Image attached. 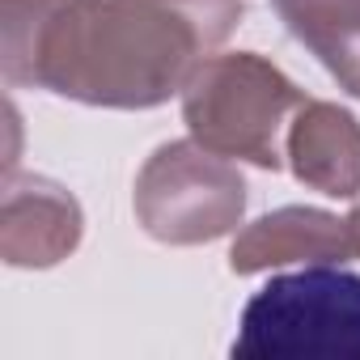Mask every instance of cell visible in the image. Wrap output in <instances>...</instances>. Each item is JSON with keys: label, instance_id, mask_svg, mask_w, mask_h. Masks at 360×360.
Listing matches in <instances>:
<instances>
[{"label": "cell", "instance_id": "cell-9", "mask_svg": "<svg viewBox=\"0 0 360 360\" xmlns=\"http://www.w3.org/2000/svg\"><path fill=\"white\" fill-rule=\"evenodd\" d=\"M169 5H183V9H195V13H208L212 22H221V26H238V18H242V0H169Z\"/></svg>", "mask_w": 360, "mask_h": 360}, {"label": "cell", "instance_id": "cell-10", "mask_svg": "<svg viewBox=\"0 0 360 360\" xmlns=\"http://www.w3.org/2000/svg\"><path fill=\"white\" fill-rule=\"evenodd\" d=\"M347 229H352V238H356V255H360V204L352 208V217H347Z\"/></svg>", "mask_w": 360, "mask_h": 360}, {"label": "cell", "instance_id": "cell-3", "mask_svg": "<svg viewBox=\"0 0 360 360\" xmlns=\"http://www.w3.org/2000/svg\"><path fill=\"white\" fill-rule=\"evenodd\" d=\"M233 356H360V276L335 263L271 276L242 309Z\"/></svg>", "mask_w": 360, "mask_h": 360}, {"label": "cell", "instance_id": "cell-8", "mask_svg": "<svg viewBox=\"0 0 360 360\" xmlns=\"http://www.w3.org/2000/svg\"><path fill=\"white\" fill-rule=\"evenodd\" d=\"M292 39H301L326 72L360 98V0H271Z\"/></svg>", "mask_w": 360, "mask_h": 360}, {"label": "cell", "instance_id": "cell-1", "mask_svg": "<svg viewBox=\"0 0 360 360\" xmlns=\"http://www.w3.org/2000/svg\"><path fill=\"white\" fill-rule=\"evenodd\" d=\"M5 81L85 106L148 110L183 94L229 26L169 0H5Z\"/></svg>", "mask_w": 360, "mask_h": 360}, {"label": "cell", "instance_id": "cell-2", "mask_svg": "<svg viewBox=\"0 0 360 360\" xmlns=\"http://www.w3.org/2000/svg\"><path fill=\"white\" fill-rule=\"evenodd\" d=\"M301 89L263 56H204L183 85V119L191 136L259 169H280V136L301 110Z\"/></svg>", "mask_w": 360, "mask_h": 360}, {"label": "cell", "instance_id": "cell-6", "mask_svg": "<svg viewBox=\"0 0 360 360\" xmlns=\"http://www.w3.org/2000/svg\"><path fill=\"white\" fill-rule=\"evenodd\" d=\"M356 255V238L347 221L322 212V208H280L259 217L233 238L229 267L238 276H259L276 267H318V263H347Z\"/></svg>", "mask_w": 360, "mask_h": 360}, {"label": "cell", "instance_id": "cell-7", "mask_svg": "<svg viewBox=\"0 0 360 360\" xmlns=\"http://www.w3.org/2000/svg\"><path fill=\"white\" fill-rule=\"evenodd\" d=\"M284 157L305 187L330 200L360 195V123L335 102H301L284 131Z\"/></svg>", "mask_w": 360, "mask_h": 360}, {"label": "cell", "instance_id": "cell-5", "mask_svg": "<svg viewBox=\"0 0 360 360\" xmlns=\"http://www.w3.org/2000/svg\"><path fill=\"white\" fill-rule=\"evenodd\" d=\"M81 204L51 178L9 169L5 212H0V255L9 267H56L81 242Z\"/></svg>", "mask_w": 360, "mask_h": 360}, {"label": "cell", "instance_id": "cell-4", "mask_svg": "<svg viewBox=\"0 0 360 360\" xmlns=\"http://www.w3.org/2000/svg\"><path fill=\"white\" fill-rule=\"evenodd\" d=\"M246 212V183L229 157L191 140L161 144L136 178V221L165 246H200L233 233Z\"/></svg>", "mask_w": 360, "mask_h": 360}]
</instances>
